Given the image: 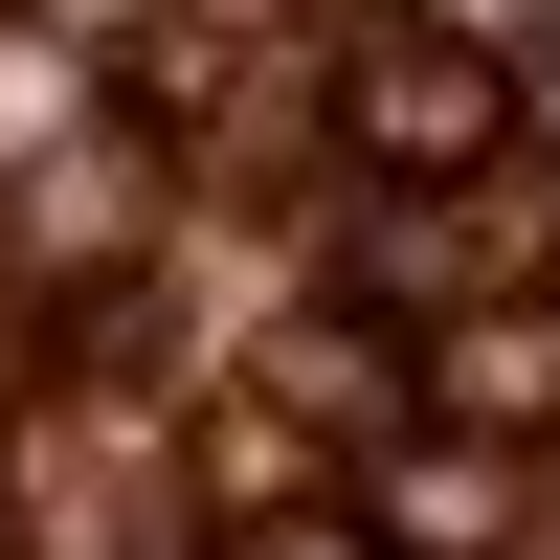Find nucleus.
<instances>
[{
    "label": "nucleus",
    "instance_id": "3",
    "mask_svg": "<svg viewBox=\"0 0 560 560\" xmlns=\"http://www.w3.org/2000/svg\"><path fill=\"white\" fill-rule=\"evenodd\" d=\"M45 23H135V0H45Z\"/></svg>",
    "mask_w": 560,
    "mask_h": 560
},
{
    "label": "nucleus",
    "instance_id": "1",
    "mask_svg": "<svg viewBox=\"0 0 560 560\" xmlns=\"http://www.w3.org/2000/svg\"><path fill=\"white\" fill-rule=\"evenodd\" d=\"M359 158H404V179H427V158H493V68H471V45H427V23L359 45Z\"/></svg>",
    "mask_w": 560,
    "mask_h": 560
},
{
    "label": "nucleus",
    "instance_id": "2",
    "mask_svg": "<svg viewBox=\"0 0 560 560\" xmlns=\"http://www.w3.org/2000/svg\"><path fill=\"white\" fill-rule=\"evenodd\" d=\"M247 560H359V538H337V516H269V538H247Z\"/></svg>",
    "mask_w": 560,
    "mask_h": 560
}]
</instances>
